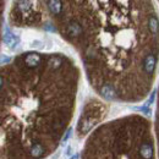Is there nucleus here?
<instances>
[{
	"instance_id": "nucleus-1",
	"label": "nucleus",
	"mask_w": 159,
	"mask_h": 159,
	"mask_svg": "<svg viewBox=\"0 0 159 159\" xmlns=\"http://www.w3.org/2000/svg\"><path fill=\"white\" fill-rule=\"evenodd\" d=\"M4 42H5V44H6L9 48L14 49V48H16V47L19 45L20 39H19V37L15 36L9 28H6V30H5V33H4Z\"/></svg>"
},
{
	"instance_id": "nucleus-2",
	"label": "nucleus",
	"mask_w": 159,
	"mask_h": 159,
	"mask_svg": "<svg viewBox=\"0 0 159 159\" xmlns=\"http://www.w3.org/2000/svg\"><path fill=\"white\" fill-rule=\"evenodd\" d=\"M156 58L153 57V55H148L146 60H144V69L148 71V72H152L153 71V69H154V66H156Z\"/></svg>"
},
{
	"instance_id": "nucleus-3",
	"label": "nucleus",
	"mask_w": 159,
	"mask_h": 159,
	"mask_svg": "<svg viewBox=\"0 0 159 159\" xmlns=\"http://www.w3.org/2000/svg\"><path fill=\"white\" fill-rule=\"evenodd\" d=\"M149 28H151V32L153 34H158L159 33V22L156 16H152L149 19Z\"/></svg>"
},
{
	"instance_id": "nucleus-4",
	"label": "nucleus",
	"mask_w": 159,
	"mask_h": 159,
	"mask_svg": "<svg viewBox=\"0 0 159 159\" xmlns=\"http://www.w3.org/2000/svg\"><path fill=\"white\" fill-rule=\"evenodd\" d=\"M49 7L54 14H58L60 10V0H49Z\"/></svg>"
},
{
	"instance_id": "nucleus-5",
	"label": "nucleus",
	"mask_w": 159,
	"mask_h": 159,
	"mask_svg": "<svg viewBox=\"0 0 159 159\" xmlns=\"http://www.w3.org/2000/svg\"><path fill=\"white\" fill-rule=\"evenodd\" d=\"M69 33H70L71 36H79L80 33H81L80 26H77V25H71V26H69Z\"/></svg>"
},
{
	"instance_id": "nucleus-6",
	"label": "nucleus",
	"mask_w": 159,
	"mask_h": 159,
	"mask_svg": "<svg viewBox=\"0 0 159 159\" xmlns=\"http://www.w3.org/2000/svg\"><path fill=\"white\" fill-rule=\"evenodd\" d=\"M142 154H143L144 157L149 158V157L152 156V148H151V146H148V144L143 146V148H142Z\"/></svg>"
},
{
	"instance_id": "nucleus-7",
	"label": "nucleus",
	"mask_w": 159,
	"mask_h": 159,
	"mask_svg": "<svg viewBox=\"0 0 159 159\" xmlns=\"http://www.w3.org/2000/svg\"><path fill=\"white\" fill-rule=\"evenodd\" d=\"M38 61H39V57H38V55H33V54H32V55H30V57L27 58V62H28L31 66H32V65H36Z\"/></svg>"
},
{
	"instance_id": "nucleus-8",
	"label": "nucleus",
	"mask_w": 159,
	"mask_h": 159,
	"mask_svg": "<svg viewBox=\"0 0 159 159\" xmlns=\"http://www.w3.org/2000/svg\"><path fill=\"white\" fill-rule=\"evenodd\" d=\"M113 91L110 89V87H104L103 88V96H105L107 98H111L113 97Z\"/></svg>"
}]
</instances>
